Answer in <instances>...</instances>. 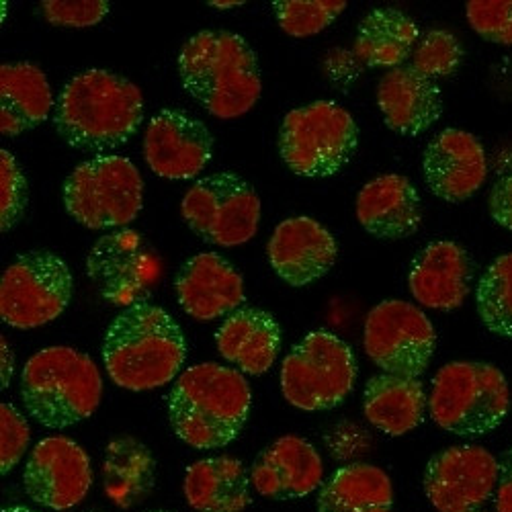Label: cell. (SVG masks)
Returning <instances> with one entry per match:
<instances>
[{
    "label": "cell",
    "instance_id": "cell-42",
    "mask_svg": "<svg viewBox=\"0 0 512 512\" xmlns=\"http://www.w3.org/2000/svg\"><path fill=\"white\" fill-rule=\"evenodd\" d=\"M3 512H37V510H33V508H29V506H21V504H13V506H7V508H3Z\"/></svg>",
    "mask_w": 512,
    "mask_h": 512
},
{
    "label": "cell",
    "instance_id": "cell-11",
    "mask_svg": "<svg viewBox=\"0 0 512 512\" xmlns=\"http://www.w3.org/2000/svg\"><path fill=\"white\" fill-rule=\"evenodd\" d=\"M261 197L234 173L199 179L181 201V216L207 244L234 248L250 242L261 224Z\"/></svg>",
    "mask_w": 512,
    "mask_h": 512
},
{
    "label": "cell",
    "instance_id": "cell-43",
    "mask_svg": "<svg viewBox=\"0 0 512 512\" xmlns=\"http://www.w3.org/2000/svg\"><path fill=\"white\" fill-rule=\"evenodd\" d=\"M148 512H168V510H148Z\"/></svg>",
    "mask_w": 512,
    "mask_h": 512
},
{
    "label": "cell",
    "instance_id": "cell-4",
    "mask_svg": "<svg viewBox=\"0 0 512 512\" xmlns=\"http://www.w3.org/2000/svg\"><path fill=\"white\" fill-rule=\"evenodd\" d=\"M183 89L213 117L238 119L261 99L259 58L232 31H199L179 54Z\"/></svg>",
    "mask_w": 512,
    "mask_h": 512
},
{
    "label": "cell",
    "instance_id": "cell-23",
    "mask_svg": "<svg viewBox=\"0 0 512 512\" xmlns=\"http://www.w3.org/2000/svg\"><path fill=\"white\" fill-rule=\"evenodd\" d=\"M357 220L379 240H404L422 224L418 189L404 175H381L357 195Z\"/></svg>",
    "mask_w": 512,
    "mask_h": 512
},
{
    "label": "cell",
    "instance_id": "cell-28",
    "mask_svg": "<svg viewBox=\"0 0 512 512\" xmlns=\"http://www.w3.org/2000/svg\"><path fill=\"white\" fill-rule=\"evenodd\" d=\"M420 39L416 21L398 9H375L357 29L353 54L367 68H400Z\"/></svg>",
    "mask_w": 512,
    "mask_h": 512
},
{
    "label": "cell",
    "instance_id": "cell-29",
    "mask_svg": "<svg viewBox=\"0 0 512 512\" xmlns=\"http://www.w3.org/2000/svg\"><path fill=\"white\" fill-rule=\"evenodd\" d=\"M394 488L381 467L351 463L320 488L318 512H392Z\"/></svg>",
    "mask_w": 512,
    "mask_h": 512
},
{
    "label": "cell",
    "instance_id": "cell-38",
    "mask_svg": "<svg viewBox=\"0 0 512 512\" xmlns=\"http://www.w3.org/2000/svg\"><path fill=\"white\" fill-rule=\"evenodd\" d=\"M488 209L492 220L512 232V175L500 177L490 191Z\"/></svg>",
    "mask_w": 512,
    "mask_h": 512
},
{
    "label": "cell",
    "instance_id": "cell-5",
    "mask_svg": "<svg viewBox=\"0 0 512 512\" xmlns=\"http://www.w3.org/2000/svg\"><path fill=\"white\" fill-rule=\"evenodd\" d=\"M25 410L48 429H66L91 418L103 398V379L95 361L72 347L37 351L23 367Z\"/></svg>",
    "mask_w": 512,
    "mask_h": 512
},
{
    "label": "cell",
    "instance_id": "cell-36",
    "mask_svg": "<svg viewBox=\"0 0 512 512\" xmlns=\"http://www.w3.org/2000/svg\"><path fill=\"white\" fill-rule=\"evenodd\" d=\"M31 429L27 418L13 406H0V474L7 476L27 453Z\"/></svg>",
    "mask_w": 512,
    "mask_h": 512
},
{
    "label": "cell",
    "instance_id": "cell-8",
    "mask_svg": "<svg viewBox=\"0 0 512 512\" xmlns=\"http://www.w3.org/2000/svg\"><path fill=\"white\" fill-rule=\"evenodd\" d=\"M64 207L89 230L130 226L144 207V179L132 160L95 156L80 162L64 183Z\"/></svg>",
    "mask_w": 512,
    "mask_h": 512
},
{
    "label": "cell",
    "instance_id": "cell-3",
    "mask_svg": "<svg viewBox=\"0 0 512 512\" xmlns=\"http://www.w3.org/2000/svg\"><path fill=\"white\" fill-rule=\"evenodd\" d=\"M175 435L193 449H222L242 431L252 392L246 377L218 363L185 369L166 398Z\"/></svg>",
    "mask_w": 512,
    "mask_h": 512
},
{
    "label": "cell",
    "instance_id": "cell-44",
    "mask_svg": "<svg viewBox=\"0 0 512 512\" xmlns=\"http://www.w3.org/2000/svg\"><path fill=\"white\" fill-rule=\"evenodd\" d=\"M478 512H480V510H478Z\"/></svg>",
    "mask_w": 512,
    "mask_h": 512
},
{
    "label": "cell",
    "instance_id": "cell-31",
    "mask_svg": "<svg viewBox=\"0 0 512 512\" xmlns=\"http://www.w3.org/2000/svg\"><path fill=\"white\" fill-rule=\"evenodd\" d=\"M476 306L490 332L512 338V252L498 256L484 271L476 287Z\"/></svg>",
    "mask_w": 512,
    "mask_h": 512
},
{
    "label": "cell",
    "instance_id": "cell-27",
    "mask_svg": "<svg viewBox=\"0 0 512 512\" xmlns=\"http://www.w3.org/2000/svg\"><path fill=\"white\" fill-rule=\"evenodd\" d=\"M248 484L244 463L236 457L220 455L189 465L183 492L197 512H244L252 502Z\"/></svg>",
    "mask_w": 512,
    "mask_h": 512
},
{
    "label": "cell",
    "instance_id": "cell-18",
    "mask_svg": "<svg viewBox=\"0 0 512 512\" xmlns=\"http://www.w3.org/2000/svg\"><path fill=\"white\" fill-rule=\"evenodd\" d=\"M267 254L279 279L291 287H306L334 267L338 244L320 222L297 216L283 220L275 228Z\"/></svg>",
    "mask_w": 512,
    "mask_h": 512
},
{
    "label": "cell",
    "instance_id": "cell-13",
    "mask_svg": "<svg viewBox=\"0 0 512 512\" xmlns=\"http://www.w3.org/2000/svg\"><path fill=\"white\" fill-rule=\"evenodd\" d=\"M87 273L99 295L123 310L146 302L160 281V259L148 242L121 228L95 242L87 256Z\"/></svg>",
    "mask_w": 512,
    "mask_h": 512
},
{
    "label": "cell",
    "instance_id": "cell-30",
    "mask_svg": "<svg viewBox=\"0 0 512 512\" xmlns=\"http://www.w3.org/2000/svg\"><path fill=\"white\" fill-rule=\"evenodd\" d=\"M156 484V459L152 451L134 437H117L105 449L103 486L107 498L130 510L142 504Z\"/></svg>",
    "mask_w": 512,
    "mask_h": 512
},
{
    "label": "cell",
    "instance_id": "cell-19",
    "mask_svg": "<svg viewBox=\"0 0 512 512\" xmlns=\"http://www.w3.org/2000/svg\"><path fill=\"white\" fill-rule=\"evenodd\" d=\"M175 291L187 316L211 322L236 312L244 300V279L218 252H201L179 269Z\"/></svg>",
    "mask_w": 512,
    "mask_h": 512
},
{
    "label": "cell",
    "instance_id": "cell-37",
    "mask_svg": "<svg viewBox=\"0 0 512 512\" xmlns=\"http://www.w3.org/2000/svg\"><path fill=\"white\" fill-rule=\"evenodd\" d=\"M41 15L56 27H93L109 15V3L105 0H44L39 3Z\"/></svg>",
    "mask_w": 512,
    "mask_h": 512
},
{
    "label": "cell",
    "instance_id": "cell-2",
    "mask_svg": "<svg viewBox=\"0 0 512 512\" xmlns=\"http://www.w3.org/2000/svg\"><path fill=\"white\" fill-rule=\"evenodd\" d=\"M101 353L115 386L150 392L181 375L187 340L179 322L164 308L140 302L109 324Z\"/></svg>",
    "mask_w": 512,
    "mask_h": 512
},
{
    "label": "cell",
    "instance_id": "cell-21",
    "mask_svg": "<svg viewBox=\"0 0 512 512\" xmlns=\"http://www.w3.org/2000/svg\"><path fill=\"white\" fill-rule=\"evenodd\" d=\"M324 480V463L318 449L295 435H285L256 457L250 469L254 490L271 500L304 498Z\"/></svg>",
    "mask_w": 512,
    "mask_h": 512
},
{
    "label": "cell",
    "instance_id": "cell-34",
    "mask_svg": "<svg viewBox=\"0 0 512 512\" xmlns=\"http://www.w3.org/2000/svg\"><path fill=\"white\" fill-rule=\"evenodd\" d=\"M29 187L17 158L0 150V230L11 232L25 216Z\"/></svg>",
    "mask_w": 512,
    "mask_h": 512
},
{
    "label": "cell",
    "instance_id": "cell-16",
    "mask_svg": "<svg viewBox=\"0 0 512 512\" xmlns=\"http://www.w3.org/2000/svg\"><path fill=\"white\" fill-rule=\"evenodd\" d=\"M213 156L207 125L181 109H162L148 123L144 158L154 175L168 181H191Z\"/></svg>",
    "mask_w": 512,
    "mask_h": 512
},
{
    "label": "cell",
    "instance_id": "cell-25",
    "mask_svg": "<svg viewBox=\"0 0 512 512\" xmlns=\"http://www.w3.org/2000/svg\"><path fill=\"white\" fill-rule=\"evenodd\" d=\"M54 107L50 82L39 66L11 62L0 66V134L21 136L44 123Z\"/></svg>",
    "mask_w": 512,
    "mask_h": 512
},
{
    "label": "cell",
    "instance_id": "cell-6",
    "mask_svg": "<svg viewBox=\"0 0 512 512\" xmlns=\"http://www.w3.org/2000/svg\"><path fill=\"white\" fill-rule=\"evenodd\" d=\"M431 418L459 437L496 431L510 410L504 373L490 363L455 361L437 371L429 398Z\"/></svg>",
    "mask_w": 512,
    "mask_h": 512
},
{
    "label": "cell",
    "instance_id": "cell-24",
    "mask_svg": "<svg viewBox=\"0 0 512 512\" xmlns=\"http://www.w3.org/2000/svg\"><path fill=\"white\" fill-rule=\"evenodd\" d=\"M220 355L244 375H265L277 361L281 349V328L261 308H238L216 332Z\"/></svg>",
    "mask_w": 512,
    "mask_h": 512
},
{
    "label": "cell",
    "instance_id": "cell-9",
    "mask_svg": "<svg viewBox=\"0 0 512 512\" xmlns=\"http://www.w3.org/2000/svg\"><path fill=\"white\" fill-rule=\"evenodd\" d=\"M357 373V357L345 340L328 330H314L283 359L281 392L297 410H332L349 398Z\"/></svg>",
    "mask_w": 512,
    "mask_h": 512
},
{
    "label": "cell",
    "instance_id": "cell-22",
    "mask_svg": "<svg viewBox=\"0 0 512 512\" xmlns=\"http://www.w3.org/2000/svg\"><path fill=\"white\" fill-rule=\"evenodd\" d=\"M377 105L392 132L416 138L431 130L443 113V97L437 82L412 66L388 70L377 84Z\"/></svg>",
    "mask_w": 512,
    "mask_h": 512
},
{
    "label": "cell",
    "instance_id": "cell-39",
    "mask_svg": "<svg viewBox=\"0 0 512 512\" xmlns=\"http://www.w3.org/2000/svg\"><path fill=\"white\" fill-rule=\"evenodd\" d=\"M498 461H500V474L496 484L494 506H496V512H512V447H508Z\"/></svg>",
    "mask_w": 512,
    "mask_h": 512
},
{
    "label": "cell",
    "instance_id": "cell-1",
    "mask_svg": "<svg viewBox=\"0 0 512 512\" xmlns=\"http://www.w3.org/2000/svg\"><path fill=\"white\" fill-rule=\"evenodd\" d=\"M144 121V97L136 82L109 70L76 74L54 107L58 136L76 150L109 152L132 140Z\"/></svg>",
    "mask_w": 512,
    "mask_h": 512
},
{
    "label": "cell",
    "instance_id": "cell-17",
    "mask_svg": "<svg viewBox=\"0 0 512 512\" xmlns=\"http://www.w3.org/2000/svg\"><path fill=\"white\" fill-rule=\"evenodd\" d=\"M422 175L433 195L449 203L472 199L488 179V156L482 142L469 132L443 130L426 146Z\"/></svg>",
    "mask_w": 512,
    "mask_h": 512
},
{
    "label": "cell",
    "instance_id": "cell-10",
    "mask_svg": "<svg viewBox=\"0 0 512 512\" xmlns=\"http://www.w3.org/2000/svg\"><path fill=\"white\" fill-rule=\"evenodd\" d=\"M74 295L70 267L48 250L21 254L0 279V318L19 330H33L60 318Z\"/></svg>",
    "mask_w": 512,
    "mask_h": 512
},
{
    "label": "cell",
    "instance_id": "cell-12",
    "mask_svg": "<svg viewBox=\"0 0 512 512\" xmlns=\"http://www.w3.org/2000/svg\"><path fill=\"white\" fill-rule=\"evenodd\" d=\"M363 347L381 373L418 379L435 355L437 332L429 316L414 304L386 300L365 320Z\"/></svg>",
    "mask_w": 512,
    "mask_h": 512
},
{
    "label": "cell",
    "instance_id": "cell-41",
    "mask_svg": "<svg viewBox=\"0 0 512 512\" xmlns=\"http://www.w3.org/2000/svg\"><path fill=\"white\" fill-rule=\"evenodd\" d=\"M209 7H213V9H220V11H224V9H236V7H242L244 3L242 0H228V3H220V0H211V3H207Z\"/></svg>",
    "mask_w": 512,
    "mask_h": 512
},
{
    "label": "cell",
    "instance_id": "cell-20",
    "mask_svg": "<svg viewBox=\"0 0 512 512\" xmlns=\"http://www.w3.org/2000/svg\"><path fill=\"white\" fill-rule=\"evenodd\" d=\"M474 283V263L463 246L451 240L426 244L410 265L408 289L431 310L451 312L463 306Z\"/></svg>",
    "mask_w": 512,
    "mask_h": 512
},
{
    "label": "cell",
    "instance_id": "cell-15",
    "mask_svg": "<svg viewBox=\"0 0 512 512\" xmlns=\"http://www.w3.org/2000/svg\"><path fill=\"white\" fill-rule=\"evenodd\" d=\"M27 496L58 512L78 506L93 488V465L76 441L68 437L41 439L23 469Z\"/></svg>",
    "mask_w": 512,
    "mask_h": 512
},
{
    "label": "cell",
    "instance_id": "cell-35",
    "mask_svg": "<svg viewBox=\"0 0 512 512\" xmlns=\"http://www.w3.org/2000/svg\"><path fill=\"white\" fill-rule=\"evenodd\" d=\"M465 17L482 39L512 46V0H472L465 7Z\"/></svg>",
    "mask_w": 512,
    "mask_h": 512
},
{
    "label": "cell",
    "instance_id": "cell-26",
    "mask_svg": "<svg viewBox=\"0 0 512 512\" xmlns=\"http://www.w3.org/2000/svg\"><path fill=\"white\" fill-rule=\"evenodd\" d=\"M429 398L416 377L377 373L363 392V414L377 431L402 437L422 424Z\"/></svg>",
    "mask_w": 512,
    "mask_h": 512
},
{
    "label": "cell",
    "instance_id": "cell-14",
    "mask_svg": "<svg viewBox=\"0 0 512 512\" xmlns=\"http://www.w3.org/2000/svg\"><path fill=\"white\" fill-rule=\"evenodd\" d=\"M500 461L478 445L437 453L424 469V494L439 512H478L496 490Z\"/></svg>",
    "mask_w": 512,
    "mask_h": 512
},
{
    "label": "cell",
    "instance_id": "cell-33",
    "mask_svg": "<svg viewBox=\"0 0 512 512\" xmlns=\"http://www.w3.org/2000/svg\"><path fill=\"white\" fill-rule=\"evenodd\" d=\"M463 60L459 39L445 29H431L424 33L412 52V68L426 78H445L457 72Z\"/></svg>",
    "mask_w": 512,
    "mask_h": 512
},
{
    "label": "cell",
    "instance_id": "cell-7",
    "mask_svg": "<svg viewBox=\"0 0 512 512\" xmlns=\"http://www.w3.org/2000/svg\"><path fill=\"white\" fill-rule=\"evenodd\" d=\"M359 127L334 101H316L289 111L279 130V154L293 175L334 177L357 152Z\"/></svg>",
    "mask_w": 512,
    "mask_h": 512
},
{
    "label": "cell",
    "instance_id": "cell-32",
    "mask_svg": "<svg viewBox=\"0 0 512 512\" xmlns=\"http://www.w3.org/2000/svg\"><path fill=\"white\" fill-rule=\"evenodd\" d=\"M345 0H277L273 11L289 37H312L328 29L345 13Z\"/></svg>",
    "mask_w": 512,
    "mask_h": 512
},
{
    "label": "cell",
    "instance_id": "cell-40",
    "mask_svg": "<svg viewBox=\"0 0 512 512\" xmlns=\"http://www.w3.org/2000/svg\"><path fill=\"white\" fill-rule=\"evenodd\" d=\"M0 347H3V390H5L11 383V375H13V353L5 336L0 340Z\"/></svg>",
    "mask_w": 512,
    "mask_h": 512
}]
</instances>
